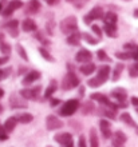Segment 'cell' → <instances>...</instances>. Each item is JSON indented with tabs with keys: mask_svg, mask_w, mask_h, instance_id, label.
<instances>
[{
	"mask_svg": "<svg viewBox=\"0 0 138 147\" xmlns=\"http://www.w3.org/2000/svg\"><path fill=\"white\" fill-rule=\"evenodd\" d=\"M110 67L109 66H102L98 68V74H97L95 78H92V79H90V80L87 82V86L88 87H91V88H97V87H99V86H102L103 83H106V80L109 79V76H110Z\"/></svg>",
	"mask_w": 138,
	"mask_h": 147,
	"instance_id": "6da1fadb",
	"label": "cell"
},
{
	"mask_svg": "<svg viewBox=\"0 0 138 147\" xmlns=\"http://www.w3.org/2000/svg\"><path fill=\"white\" fill-rule=\"evenodd\" d=\"M61 31L63 34L71 35L73 32L78 31V22L75 16H67L61 22Z\"/></svg>",
	"mask_w": 138,
	"mask_h": 147,
	"instance_id": "7a4b0ae2",
	"label": "cell"
},
{
	"mask_svg": "<svg viewBox=\"0 0 138 147\" xmlns=\"http://www.w3.org/2000/svg\"><path fill=\"white\" fill-rule=\"evenodd\" d=\"M79 86V78L73 72V71H69V72L65 75L63 78V82H62V90L63 91H69V90H73L75 87Z\"/></svg>",
	"mask_w": 138,
	"mask_h": 147,
	"instance_id": "3957f363",
	"label": "cell"
},
{
	"mask_svg": "<svg viewBox=\"0 0 138 147\" xmlns=\"http://www.w3.org/2000/svg\"><path fill=\"white\" fill-rule=\"evenodd\" d=\"M79 109V102L77 99H70L63 105V107L61 109V115L62 116H71L74 115V112Z\"/></svg>",
	"mask_w": 138,
	"mask_h": 147,
	"instance_id": "277c9868",
	"label": "cell"
},
{
	"mask_svg": "<svg viewBox=\"0 0 138 147\" xmlns=\"http://www.w3.org/2000/svg\"><path fill=\"white\" fill-rule=\"evenodd\" d=\"M103 9H102V7H94L91 9V11L88 12L87 15H84L83 18V22L84 24H91L92 20H98V19H103Z\"/></svg>",
	"mask_w": 138,
	"mask_h": 147,
	"instance_id": "5b68a950",
	"label": "cell"
},
{
	"mask_svg": "<svg viewBox=\"0 0 138 147\" xmlns=\"http://www.w3.org/2000/svg\"><path fill=\"white\" fill-rule=\"evenodd\" d=\"M46 126H47V130H50V131H54V130H59L65 126V123L62 122L58 116L55 115H48L46 119Z\"/></svg>",
	"mask_w": 138,
	"mask_h": 147,
	"instance_id": "8992f818",
	"label": "cell"
},
{
	"mask_svg": "<svg viewBox=\"0 0 138 147\" xmlns=\"http://www.w3.org/2000/svg\"><path fill=\"white\" fill-rule=\"evenodd\" d=\"M40 86H36L35 88H23L20 91V96L24 98V99H28V100H32V99H36L40 94Z\"/></svg>",
	"mask_w": 138,
	"mask_h": 147,
	"instance_id": "52a82bcc",
	"label": "cell"
},
{
	"mask_svg": "<svg viewBox=\"0 0 138 147\" xmlns=\"http://www.w3.org/2000/svg\"><path fill=\"white\" fill-rule=\"evenodd\" d=\"M19 8H23V3L20 1V0H12V1H10L8 3V5L3 9V13L5 18H8V16H11L14 12L16 11V9H19Z\"/></svg>",
	"mask_w": 138,
	"mask_h": 147,
	"instance_id": "ba28073f",
	"label": "cell"
},
{
	"mask_svg": "<svg viewBox=\"0 0 138 147\" xmlns=\"http://www.w3.org/2000/svg\"><path fill=\"white\" fill-rule=\"evenodd\" d=\"M92 58V54L88 50H84L82 48L81 51H78V54L75 55V60L78 63H88Z\"/></svg>",
	"mask_w": 138,
	"mask_h": 147,
	"instance_id": "9c48e42d",
	"label": "cell"
},
{
	"mask_svg": "<svg viewBox=\"0 0 138 147\" xmlns=\"http://www.w3.org/2000/svg\"><path fill=\"white\" fill-rule=\"evenodd\" d=\"M54 139L56 140L58 143H61L62 146H67V144L73 143V136H71V134H69V132H62V134H58V135H55Z\"/></svg>",
	"mask_w": 138,
	"mask_h": 147,
	"instance_id": "30bf717a",
	"label": "cell"
},
{
	"mask_svg": "<svg viewBox=\"0 0 138 147\" xmlns=\"http://www.w3.org/2000/svg\"><path fill=\"white\" fill-rule=\"evenodd\" d=\"M39 9H40V3L38 0H30L27 3V5H26V13H28V15L38 13Z\"/></svg>",
	"mask_w": 138,
	"mask_h": 147,
	"instance_id": "8fae6325",
	"label": "cell"
},
{
	"mask_svg": "<svg viewBox=\"0 0 138 147\" xmlns=\"http://www.w3.org/2000/svg\"><path fill=\"white\" fill-rule=\"evenodd\" d=\"M38 79H40V72L39 71H31V72H28L26 76L23 78V83L24 86H28V84H32L34 82H36Z\"/></svg>",
	"mask_w": 138,
	"mask_h": 147,
	"instance_id": "7c38bea8",
	"label": "cell"
},
{
	"mask_svg": "<svg viewBox=\"0 0 138 147\" xmlns=\"http://www.w3.org/2000/svg\"><path fill=\"white\" fill-rule=\"evenodd\" d=\"M22 28H23L24 32H32V31H36V23H35L32 19H24L23 23H22Z\"/></svg>",
	"mask_w": 138,
	"mask_h": 147,
	"instance_id": "4fadbf2b",
	"label": "cell"
},
{
	"mask_svg": "<svg viewBox=\"0 0 138 147\" xmlns=\"http://www.w3.org/2000/svg\"><path fill=\"white\" fill-rule=\"evenodd\" d=\"M10 102H11L12 109H22V107L24 109V107H27V105H26L23 100H20L19 95H16V94H12L11 98H10Z\"/></svg>",
	"mask_w": 138,
	"mask_h": 147,
	"instance_id": "5bb4252c",
	"label": "cell"
},
{
	"mask_svg": "<svg viewBox=\"0 0 138 147\" xmlns=\"http://www.w3.org/2000/svg\"><path fill=\"white\" fill-rule=\"evenodd\" d=\"M111 96L115 98L118 102H121V103H123V100L126 99V90L123 88H114L113 91H111Z\"/></svg>",
	"mask_w": 138,
	"mask_h": 147,
	"instance_id": "9a60e30c",
	"label": "cell"
},
{
	"mask_svg": "<svg viewBox=\"0 0 138 147\" xmlns=\"http://www.w3.org/2000/svg\"><path fill=\"white\" fill-rule=\"evenodd\" d=\"M99 128H101V132L103 134V136L107 139V138H110L111 136V131H110V123H109L107 120L102 119L99 122Z\"/></svg>",
	"mask_w": 138,
	"mask_h": 147,
	"instance_id": "2e32d148",
	"label": "cell"
},
{
	"mask_svg": "<svg viewBox=\"0 0 138 147\" xmlns=\"http://www.w3.org/2000/svg\"><path fill=\"white\" fill-rule=\"evenodd\" d=\"M81 38H82V34L81 32H73L71 35H69V38H67V43H69L70 46H78L79 43H81Z\"/></svg>",
	"mask_w": 138,
	"mask_h": 147,
	"instance_id": "e0dca14e",
	"label": "cell"
},
{
	"mask_svg": "<svg viewBox=\"0 0 138 147\" xmlns=\"http://www.w3.org/2000/svg\"><path fill=\"white\" fill-rule=\"evenodd\" d=\"M16 123H18V118L11 116V118H8V119L5 120V123H4L3 127L5 128V131H7V132H11V131H14V128H15Z\"/></svg>",
	"mask_w": 138,
	"mask_h": 147,
	"instance_id": "ac0fdd59",
	"label": "cell"
},
{
	"mask_svg": "<svg viewBox=\"0 0 138 147\" xmlns=\"http://www.w3.org/2000/svg\"><path fill=\"white\" fill-rule=\"evenodd\" d=\"M79 71H81L83 75H90V74H92L95 71V64H94V63H90V62L84 63L83 66H81Z\"/></svg>",
	"mask_w": 138,
	"mask_h": 147,
	"instance_id": "d6986e66",
	"label": "cell"
},
{
	"mask_svg": "<svg viewBox=\"0 0 138 147\" xmlns=\"http://www.w3.org/2000/svg\"><path fill=\"white\" fill-rule=\"evenodd\" d=\"M103 30L109 38H117V35H118V34H117V26H115V24H105Z\"/></svg>",
	"mask_w": 138,
	"mask_h": 147,
	"instance_id": "ffe728a7",
	"label": "cell"
},
{
	"mask_svg": "<svg viewBox=\"0 0 138 147\" xmlns=\"http://www.w3.org/2000/svg\"><path fill=\"white\" fill-rule=\"evenodd\" d=\"M90 147H99V140H98V134L95 128L90 130Z\"/></svg>",
	"mask_w": 138,
	"mask_h": 147,
	"instance_id": "44dd1931",
	"label": "cell"
},
{
	"mask_svg": "<svg viewBox=\"0 0 138 147\" xmlns=\"http://www.w3.org/2000/svg\"><path fill=\"white\" fill-rule=\"evenodd\" d=\"M103 20H105V24H117L118 16L115 15L114 12H107V13L103 16Z\"/></svg>",
	"mask_w": 138,
	"mask_h": 147,
	"instance_id": "7402d4cb",
	"label": "cell"
},
{
	"mask_svg": "<svg viewBox=\"0 0 138 147\" xmlns=\"http://www.w3.org/2000/svg\"><path fill=\"white\" fill-rule=\"evenodd\" d=\"M56 91V82L55 80H51L50 82V86H48V88L46 90V92H44V98L48 99V98L52 96V94H55Z\"/></svg>",
	"mask_w": 138,
	"mask_h": 147,
	"instance_id": "603a6c76",
	"label": "cell"
},
{
	"mask_svg": "<svg viewBox=\"0 0 138 147\" xmlns=\"http://www.w3.org/2000/svg\"><path fill=\"white\" fill-rule=\"evenodd\" d=\"M121 120H122V122H125L126 124H129V126H131V127H135V126H137V124H135V122L133 120V118L130 116V114H127V112L121 114Z\"/></svg>",
	"mask_w": 138,
	"mask_h": 147,
	"instance_id": "cb8c5ba5",
	"label": "cell"
},
{
	"mask_svg": "<svg viewBox=\"0 0 138 147\" xmlns=\"http://www.w3.org/2000/svg\"><path fill=\"white\" fill-rule=\"evenodd\" d=\"M122 70H123V64L122 63H118L117 66H115V68H114V71H113V80L114 82H117L121 78V72H122Z\"/></svg>",
	"mask_w": 138,
	"mask_h": 147,
	"instance_id": "d4e9b609",
	"label": "cell"
},
{
	"mask_svg": "<svg viewBox=\"0 0 138 147\" xmlns=\"http://www.w3.org/2000/svg\"><path fill=\"white\" fill-rule=\"evenodd\" d=\"M32 119H34V116L31 115V114H28V112L20 114L18 116V122H20V123H30V122H32Z\"/></svg>",
	"mask_w": 138,
	"mask_h": 147,
	"instance_id": "484cf974",
	"label": "cell"
},
{
	"mask_svg": "<svg viewBox=\"0 0 138 147\" xmlns=\"http://www.w3.org/2000/svg\"><path fill=\"white\" fill-rule=\"evenodd\" d=\"M69 3H71L77 9H82V8L86 5V4L90 1V0H67Z\"/></svg>",
	"mask_w": 138,
	"mask_h": 147,
	"instance_id": "4316f807",
	"label": "cell"
},
{
	"mask_svg": "<svg viewBox=\"0 0 138 147\" xmlns=\"http://www.w3.org/2000/svg\"><path fill=\"white\" fill-rule=\"evenodd\" d=\"M114 140H115V142H118L119 144H123V143H125V142L127 140V138H126V135H125L122 131H115V134H114Z\"/></svg>",
	"mask_w": 138,
	"mask_h": 147,
	"instance_id": "83f0119b",
	"label": "cell"
},
{
	"mask_svg": "<svg viewBox=\"0 0 138 147\" xmlns=\"http://www.w3.org/2000/svg\"><path fill=\"white\" fill-rule=\"evenodd\" d=\"M105 107H106V106H105ZM99 112L101 114H103L105 116L110 118V119H115V110H113V109H109V107H106V109H101Z\"/></svg>",
	"mask_w": 138,
	"mask_h": 147,
	"instance_id": "f1b7e54d",
	"label": "cell"
},
{
	"mask_svg": "<svg viewBox=\"0 0 138 147\" xmlns=\"http://www.w3.org/2000/svg\"><path fill=\"white\" fill-rule=\"evenodd\" d=\"M92 111H94V105H92L91 102H86V103H83V106H82V114H83V115H86V114H91Z\"/></svg>",
	"mask_w": 138,
	"mask_h": 147,
	"instance_id": "f546056e",
	"label": "cell"
},
{
	"mask_svg": "<svg viewBox=\"0 0 138 147\" xmlns=\"http://www.w3.org/2000/svg\"><path fill=\"white\" fill-rule=\"evenodd\" d=\"M39 52H40V55H42V56H43L44 59H46V60H48V62H54V58L51 56V54L46 50V48L40 47V48H39Z\"/></svg>",
	"mask_w": 138,
	"mask_h": 147,
	"instance_id": "4dcf8cb0",
	"label": "cell"
},
{
	"mask_svg": "<svg viewBox=\"0 0 138 147\" xmlns=\"http://www.w3.org/2000/svg\"><path fill=\"white\" fill-rule=\"evenodd\" d=\"M16 50H18V54H19L20 56L24 59V62H28L27 52H26V50L23 48V46H22V44H16Z\"/></svg>",
	"mask_w": 138,
	"mask_h": 147,
	"instance_id": "1f68e13d",
	"label": "cell"
},
{
	"mask_svg": "<svg viewBox=\"0 0 138 147\" xmlns=\"http://www.w3.org/2000/svg\"><path fill=\"white\" fill-rule=\"evenodd\" d=\"M0 51H1L5 56H8V54L11 52V46H10V44H7L5 42H1V43H0Z\"/></svg>",
	"mask_w": 138,
	"mask_h": 147,
	"instance_id": "d6a6232c",
	"label": "cell"
},
{
	"mask_svg": "<svg viewBox=\"0 0 138 147\" xmlns=\"http://www.w3.org/2000/svg\"><path fill=\"white\" fill-rule=\"evenodd\" d=\"M97 56H98V59H99V60H102V62H111V59L109 58L107 55H106V52H105L103 50L98 51V52H97Z\"/></svg>",
	"mask_w": 138,
	"mask_h": 147,
	"instance_id": "836d02e7",
	"label": "cell"
},
{
	"mask_svg": "<svg viewBox=\"0 0 138 147\" xmlns=\"http://www.w3.org/2000/svg\"><path fill=\"white\" fill-rule=\"evenodd\" d=\"M115 56L121 60H127V59H131V52H115Z\"/></svg>",
	"mask_w": 138,
	"mask_h": 147,
	"instance_id": "e575fe53",
	"label": "cell"
},
{
	"mask_svg": "<svg viewBox=\"0 0 138 147\" xmlns=\"http://www.w3.org/2000/svg\"><path fill=\"white\" fill-rule=\"evenodd\" d=\"M129 75H130L131 78L138 76V63H134L133 66H130V68H129Z\"/></svg>",
	"mask_w": 138,
	"mask_h": 147,
	"instance_id": "d590c367",
	"label": "cell"
},
{
	"mask_svg": "<svg viewBox=\"0 0 138 147\" xmlns=\"http://www.w3.org/2000/svg\"><path fill=\"white\" fill-rule=\"evenodd\" d=\"M82 38H83L87 43H90L91 46H95V44H98V42H99V40H97V39L91 38V36L88 35V34H82Z\"/></svg>",
	"mask_w": 138,
	"mask_h": 147,
	"instance_id": "8d00e7d4",
	"label": "cell"
},
{
	"mask_svg": "<svg viewBox=\"0 0 138 147\" xmlns=\"http://www.w3.org/2000/svg\"><path fill=\"white\" fill-rule=\"evenodd\" d=\"M18 24H19V22L18 20H10L8 23H5V26L4 27L7 28V30H11V28H18Z\"/></svg>",
	"mask_w": 138,
	"mask_h": 147,
	"instance_id": "74e56055",
	"label": "cell"
},
{
	"mask_svg": "<svg viewBox=\"0 0 138 147\" xmlns=\"http://www.w3.org/2000/svg\"><path fill=\"white\" fill-rule=\"evenodd\" d=\"M7 139H8V135H7L5 128L0 126V140H7Z\"/></svg>",
	"mask_w": 138,
	"mask_h": 147,
	"instance_id": "f35d334b",
	"label": "cell"
},
{
	"mask_svg": "<svg viewBox=\"0 0 138 147\" xmlns=\"http://www.w3.org/2000/svg\"><path fill=\"white\" fill-rule=\"evenodd\" d=\"M91 30H92V32H94V34H97V35H98V38H102V31H101V28L98 27V26H92L91 27Z\"/></svg>",
	"mask_w": 138,
	"mask_h": 147,
	"instance_id": "ab89813d",
	"label": "cell"
},
{
	"mask_svg": "<svg viewBox=\"0 0 138 147\" xmlns=\"http://www.w3.org/2000/svg\"><path fill=\"white\" fill-rule=\"evenodd\" d=\"M8 72H10V70H0V80L4 79L5 76H8Z\"/></svg>",
	"mask_w": 138,
	"mask_h": 147,
	"instance_id": "60d3db41",
	"label": "cell"
},
{
	"mask_svg": "<svg viewBox=\"0 0 138 147\" xmlns=\"http://www.w3.org/2000/svg\"><path fill=\"white\" fill-rule=\"evenodd\" d=\"M70 124H71V127H73L74 130H78V131L81 130V124L78 123V122H70Z\"/></svg>",
	"mask_w": 138,
	"mask_h": 147,
	"instance_id": "b9f144b4",
	"label": "cell"
},
{
	"mask_svg": "<svg viewBox=\"0 0 138 147\" xmlns=\"http://www.w3.org/2000/svg\"><path fill=\"white\" fill-rule=\"evenodd\" d=\"M36 38L39 39V42H42V43H44V44H50V42H48V40H46V39L43 38L42 35H40V34H36Z\"/></svg>",
	"mask_w": 138,
	"mask_h": 147,
	"instance_id": "7bdbcfd3",
	"label": "cell"
},
{
	"mask_svg": "<svg viewBox=\"0 0 138 147\" xmlns=\"http://www.w3.org/2000/svg\"><path fill=\"white\" fill-rule=\"evenodd\" d=\"M79 147H87V144H86V139H84V136H81V138H79Z\"/></svg>",
	"mask_w": 138,
	"mask_h": 147,
	"instance_id": "ee69618b",
	"label": "cell"
},
{
	"mask_svg": "<svg viewBox=\"0 0 138 147\" xmlns=\"http://www.w3.org/2000/svg\"><path fill=\"white\" fill-rule=\"evenodd\" d=\"M131 58H133V59H135V60H137V62H138V47H137V48H135L134 51H131Z\"/></svg>",
	"mask_w": 138,
	"mask_h": 147,
	"instance_id": "f6af8a7d",
	"label": "cell"
},
{
	"mask_svg": "<svg viewBox=\"0 0 138 147\" xmlns=\"http://www.w3.org/2000/svg\"><path fill=\"white\" fill-rule=\"evenodd\" d=\"M59 102H61L59 99H51V100H50L51 107H55V106H58V105H59Z\"/></svg>",
	"mask_w": 138,
	"mask_h": 147,
	"instance_id": "bcb514c9",
	"label": "cell"
},
{
	"mask_svg": "<svg viewBox=\"0 0 138 147\" xmlns=\"http://www.w3.org/2000/svg\"><path fill=\"white\" fill-rule=\"evenodd\" d=\"M59 1H61V0H47V4H48V5H56Z\"/></svg>",
	"mask_w": 138,
	"mask_h": 147,
	"instance_id": "7dc6e473",
	"label": "cell"
},
{
	"mask_svg": "<svg viewBox=\"0 0 138 147\" xmlns=\"http://www.w3.org/2000/svg\"><path fill=\"white\" fill-rule=\"evenodd\" d=\"M5 62H8V56H3V58H0V66L4 64Z\"/></svg>",
	"mask_w": 138,
	"mask_h": 147,
	"instance_id": "c3c4849f",
	"label": "cell"
},
{
	"mask_svg": "<svg viewBox=\"0 0 138 147\" xmlns=\"http://www.w3.org/2000/svg\"><path fill=\"white\" fill-rule=\"evenodd\" d=\"M131 103L135 106V107H138V98H131Z\"/></svg>",
	"mask_w": 138,
	"mask_h": 147,
	"instance_id": "681fc988",
	"label": "cell"
},
{
	"mask_svg": "<svg viewBox=\"0 0 138 147\" xmlns=\"http://www.w3.org/2000/svg\"><path fill=\"white\" fill-rule=\"evenodd\" d=\"M113 146H114V147H122V144H119L118 142H115V140H113Z\"/></svg>",
	"mask_w": 138,
	"mask_h": 147,
	"instance_id": "f907efd6",
	"label": "cell"
},
{
	"mask_svg": "<svg viewBox=\"0 0 138 147\" xmlns=\"http://www.w3.org/2000/svg\"><path fill=\"white\" fill-rule=\"evenodd\" d=\"M3 3H4V0H3V1H0V12H3V9H4V8H3Z\"/></svg>",
	"mask_w": 138,
	"mask_h": 147,
	"instance_id": "816d5d0a",
	"label": "cell"
},
{
	"mask_svg": "<svg viewBox=\"0 0 138 147\" xmlns=\"http://www.w3.org/2000/svg\"><path fill=\"white\" fill-rule=\"evenodd\" d=\"M1 42H4V35L3 34H0V43Z\"/></svg>",
	"mask_w": 138,
	"mask_h": 147,
	"instance_id": "f5cc1de1",
	"label": "cell"
},
{
	"mask_svg": "<svg viewBox=\"0 0 138 147\" xmlns=\"http://www.w3.org/2000/svg\"><path fill=\"white\" fill-rule=\"evenodd\" d=\"M3 95H4V90L0 88V98H3Z\"/></svg>",
	"mask_w": 138,
	"mask_h": 147,
	"instance_id": "db71d44e",
	"label": "cell"
},
{
	"mask_svg": "<svg viewBox=\"0 0 138 147\" xmlns=\"http://www.w3.org/2000/svg\"><path fill=\"white\" fill-rule=\"evenodd\" d=\"M134 16H135V18H138V8H137V9H135V11H134Z\"/></svg>",
	"mask_w": 138,
	"mask_h": 147,
	"instance_id": "11a10c76",
	"label": "cell"
},
{
	"mask_svg": "<svg viewBox=\"0 0 138 147\" xmlns=\"http://www.w3.org/2000/svg\"><path fill=\"white\" fill-rule=\"evenodd\" d=\"M63 147H74V144H73V143H70V144H67V146H63Z\"/></svg>",
	"mask_w": 138,
	"mask_h": 147,
	"instance_id": "9f6ffc18",
	"label": "cell"
},
{
	"mask_svg": "<svg viewBox=\"0 0 138 147\" xmlns=\"http://www.w3.org/2000/svg\"><path fill=\"white\" fill-rule=\"evenodd\" d=\"M3 111V107H1V105H0V112Z\"/></svg>",
	"mask_w": 138,
	"mask_h": 147,
	"instance_id": "6f0895ef",
	"label": "cell"
},
{
	"mask_svg": "<svg viewBox=\"0 0 138 147\" xmlns=\"http://www.w3.org/2000/svg\"><path fill=\"white\" fill-rule=\"evenodd\" d=\"M125 1H130V0H125Z\"/></svg>",
	"mask_w": 138,
	"mask_h": 147,
	"instance_id": "680465c9",
	"label": "cell"
},
{
	"mask_svg": "<svg viewBox=\"0 0 138 147\" xmlns=\"http://www.w3.org/2000/svg\"><path fill=\"white\" fill-rule=\"evenodd\" d=\"M47 147H51V146H47Z\"/></svg>",
	"mask_w": 138,
	"mask_h": 147,
	"instance_id": "91938a15",
	"label": "cell"
},
{
	"mask_svg": "<svg viewBox=\"0 0 138 147\" xmlns=\"http://www.w3.org/2000/svg\"><path fill=\"white\" fill-rule=\"evenodd\" d=\"M137 112H138V109H137Z\"/></svg>",
	"mask_w": 138,
	"mask_h": 147,
	"instance_id": "94428289",
	"label": "cell"
}]
</instances>
